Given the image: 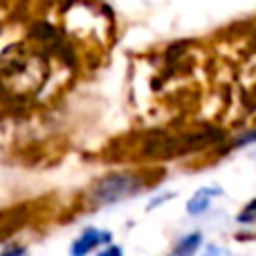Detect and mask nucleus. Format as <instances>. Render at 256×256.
<instances>
[{
	"label": "nucleus",
	"mask_w": 256,
	"mask_h": 256,
	"mask_svg": "<svg viewBox=\"0 0 256 256\" xmlns=\"http://www.w3.org/2000/svg\"><path fill=\"white\" fill-rule=\"evenodd\" d=\"M200 238H202L200 234L184 236V238H182L180 243H178L176 248H173V252H176V254H191V252H196V248L200 245Z\"/></svg>",
	"instance_id": "4"
},
{
	"label": "nucleus",
	"mask_w": 256,
	"mask_h": 256,
	"mask_svg": "<svg viewBox=\"0 0 256 256\" xmlns=\"http://www.w3.org/2000/svg\"><path fill=\"white\" fill-rule=\"evenodd\" d=\"M142 186H144V182L137 176H130V173H115V176L104 178V180L94 186L92 198L97 204H112V202H120V200L140 194Z\"/></svg>",
	"instance_id": "1"
},
{
	"label": "nucleus",
	"mask_w": 256,
	"mask_h": 256,
	"mask_svg": "<svg viewBox=\"0 0 256 256\" xmlns=\"http://www.w3.org/2000/svg\"><path fill=\"white\" fill-rule=\"evenodd\" d=\"M110 234L102 230H86L84 234L76 238V243L72 245V254H88L92 250H97L102 243H108Z\"/></svg>",
	"instance_id": "2"
},
{
	"label": "nucleus",
	"mask_w": 256,
	"mask_h": 256,
	"mask_svg": "<svg viewBox=\"0 0 256 256\" xmlns=\"http://www.w3.org/2000/svg\"><path fill=\"white\" fill-rule=\"evenodd\" d=\"M238 222L240 225H256V198L248 202V207L238 214Z\"/></svg>",
	"instance_id": "5"
},
{
	"label": "nucleus",
	"mask_w": 256,
	"mask_h": 256,
	"mask_svg": "<svg viewBox=\"0 0 256 256\" xmlns=\"http://www.w3.org/2000/svg\"><path fill=\"white\" fill-rule=\"evenodd\" d=\"M214 196H222L220 186H207V189H200L198 194H196L194 198L189 200V204H186V212H189L191 216L207 212V209L212 207V198H214Z\"/></svg>",
	"instance_id": "3"
}]
</instances>
